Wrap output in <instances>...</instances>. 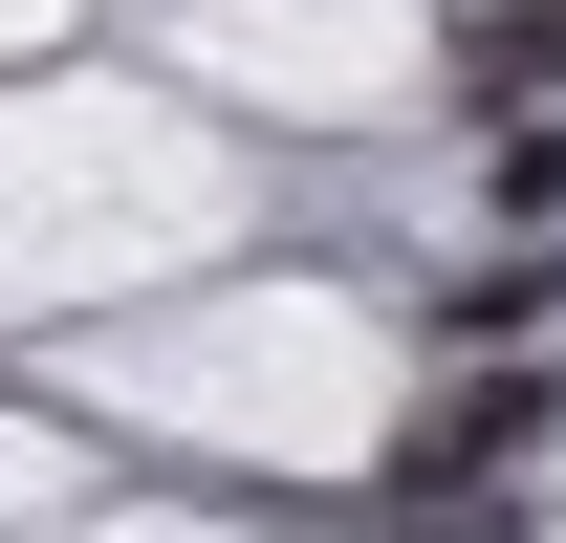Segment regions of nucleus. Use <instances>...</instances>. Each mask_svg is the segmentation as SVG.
<instances>
[{
    "label": "nucleus",
    "instance_id": "1",
    "mask_svg": "<svg viewBox=\"0 0 566 543\" xmlns=\"http://www.w3.org/2000/svg\"><path fill=\"white\" fill-rule=\"evenodd\" d=\"M545 435H566V370H523V348H501L480 392L415 413V457H392V478H501V457H545Z\"/></svg>",
    "mask_w": 566,
    "mask_h": 543
},
{
    "label": "nucleus",
    "instance_id": "2",
    "mask_svg": "<svg viewBox=\"0 0 566 543\" xmlns=\"http://www.w3.org/2000/svg\"><path fill=\"white\" fill-rule=\"evenodd\" d=\"M545 327H566V239H501V262L436 305V348H480V370H501V348H545Z\"/></svg>",
    "mask_w": 566,
    "mask_h": 543
},
{
    "label": "nucleus",
    "instance_id": "3",
    "mask_svg": "<svg viewBox=\"0 0 566 543\" xmlns=\"http://www.w3.org/2000/svg\"><path fill=\"white\" fill-rule=\"evenodd\" d=\"M458 87H480V109L566 87V0H480V22H458Z\"/></svg>",
    "mask_w": 566,
    "mask_h": 543
},
{
    "label": "nucleus",
    "instance_id": "4",
    "mask_svg": "<svg viewBox=\"0 0 566 543\" xmlns=\"http://www.w3.org/2000/svg\"><path fill=\"white\" fill-rule=\"evenodd\" d=\"M480 174H501V217H523V239H566V87H523V109H501Z\"/></svg>",
    "mask_w": 566,
    "mask_h": 543
},
{
    "label": "nucleus",
    "instance_id": "5",
    "mask_svg": "<svg viewBox=\"0 0 566 543\" xmlns=\"http://www.w3.org/2000/svg\"><path fill=\"white\" fill-rule=\"evenodd\" d=\"M370 543H523V522H501V478H392Z\"/></svg>",
    "mask_w": 566,
    "mask_h": 543
}]
</instances>
